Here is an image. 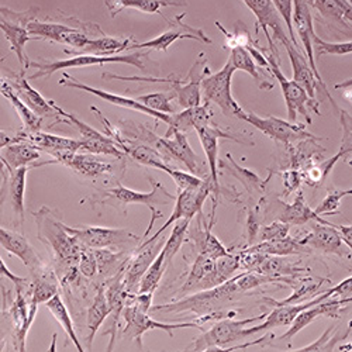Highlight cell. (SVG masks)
Returning <instances> with one entry per match:
<instances>
[{
    "label": "cell",
    "mask_w": 352,
    "mask_h": 352,
    "mask_svg": "<svg viewBox=\"0 0 352 352\" xmlns=\"http://www.w3.org/2000/svg\"><path fill=\"white\" fill-rule=\"evenodd\" d=\"M33 217L37 224V237L50 248L58 267L72 271L78 265L83 247L68 232L60 214L43 206L33 213Z\"/></svg>",
    "instance_id": "6da1fadb"
},
{
    "label": "cell",
    "mask_w": 352,
    "mask_h": 352,
    "mask_svg": "<svg viewBox=\"0 0 352 352\" xmlns=\"http://www.w3.org/2000/svg\"><path fill=\"white\" fill-rule=\"evenodd\" d=\"M28 32L37 40H50L67 44L74 50H82L91 40L106 36L100 25L91 21H82L74 16L63 13L47 20H33L28 24Z\"/></svg>",
    "instance_id": "7a4b0ae2"
},
{
    "label": "cell",
    "mask_w": 352,
    "mask_h": 352,
    "mask_svg": "<svg viewBox=\"0 0 352 352\" xmlns=\"http://www.w3.org/2000/svg\"><path fill=\"white\" fill-rule=\"evenodd\" d=\"M224 316L220 314H208L199 317L196 321L189 322H161L148 316V313L141 310L133 303L126 305L123 310V318L126 321V326L123 329V336L129 340H133L138 344V348H142V336L146 331L151 330H162L165 331L170 338L173 337V331L179 329H197L203 330L201 322H208L214 318H221Z\"/></svg>",
    "instance_id": "3957f363"
},
{
    "label": "cell",
    "mask_w": 352,
    "mask_h": 352,
    "mask_svg": "<svg viewBox=\"0 0 352 352\" xmlns=\"http://www.w3.org/2000/svg\"><path fill=\"white\" fill-rule=\"evenodd\" d=\"M145 52H133V54H119V55H92V54H80L74 55L68 60L54 61V63H32L30 67H34L37 71L30 76V79L50 78L52 74L67 69V68H86V67H102L106 64H129L142 72H145V65L142 64V56Z\"/></svg>",
    "instance_id": "277c9868"
},
{
    "label": "cell",
    "mask_w": 352,
    "mask_h": 352,
    "mask_svg": "<svg viewBox=\"0 0 352 352\" xmlns=\"http://www.w3.org/2000/svg\"><path fill=\"white\" fill-rule=\"evenodd\" d=\"M267 314H261L244 320H234L232 317L221 318L216 324L204 331L197 340L193 341V351H224L227 346H231L241 340H247L248 326L252 322L265 320Z\"/></svg>",
    "instance_id": "5b68a950"
},
{
    "label": "cell",
    "mask_w": 352,
    "mask_h": 352,
    "mask_svg": "<svg viewBox=\"0 0 352 352\" xmlns=\"http://www.w3.org/2000/svg\"><path fill=\"white\" fill-rule=\"evenodd\" d=\"M236 72L231 60L224 64V67L216 72L209 74L201 80V96L206 103H214L220 107L221 113L227 117H236V119L243 120L245 111L232 98L231 94V82L232 75Z\"/></svg>",
    "instance_id": "8992f818"
},
{
    "label": "cell",
    "mask_w": 352,
    "mask_h": 352,
    "mask_svg": "<svg viewBox=\"0 0 352 352\" xmlns=\"http://www.w3.org/2000/svg\"><path fill=\"white\" fill-rule=\"evenodd\" d=\"M38 12V8H32L25 12H14L3 6L0 9V28L12 51L16 54L23 71H27L32 64L25 54V44L33 38L28 32V24L37 19Z\"/></svg>",
    "instance_id": "52a82bcc"
},
{
    "label": "cell",
    "mask_w": 352,
    "mask_h": 352,
    "mask_svg": "<svg viewBox=\"0 0 352 352\" xmlns=\"http://www.w3.org/2000/svg\"><path fill=\"white\" fill-rule=\"evenodd\" d=\"M265 52V50H263ZM267 60L270 63V68L268 71L274 75V78L278 80L279 86H280V91L287 107V119L289 122L296 123L298 119V114H302L307 124H311V117L309 114V106L311 107V110L317 114H320L318 110V103L313 102L310 99V96L307 95V92L303 89V87L295 82L293 79H287L280 67H279V55L275 54L274 51H271L270 54H265Z\"/></svg>",
    "instance_id": "ba28073f"
},
{
    "label": "cell",
    "mask_w": 352,
    "mask_h": 352,
    "mask_svg": "<svg viewBox=\"0 0 352 352\" xmlns=\"http://www.w3.org/2000/svg\"><path fill=\"white\" fill-rule=\"evenodd\" d=\"M148 179L153 185V190L148 193L137 192L119 184L111 189L100 192L95 197H91V200L95 204H111V201H116L114 204H122V206H129V204H144V206L150 209L151 213H157L158 210L155 209V204H169L175 201L176 197L170 192H168L161 182H157L151 176H148Z\"/></svg>",
    "instance_id": "9c48e42d"
},
{
    "label": "cell",
    "mask_w": 352,
    "mask_h": 352,
    "mask_svg": "<svg viewBox=\"0 0 352 352\" xmlns=\"http://www.w3.org/2000/svg\"><path fill=\"white\" fill-rule=\"evenodd\" d=\"M68 232L76 239V241L85 247L92 250H126L134 244L140 245L142 237H137L135 234L123 230V228H107L96 226H82V227H69L67 226Z\"/></svg>",
    "instance_id": "30bf717a"
},
{
    "label": "cell",
    "mask_w": 352,
    "mask_h": 352,
    "mask_svg": "<svg viewBox=\"0 0 352 352\" xmlns=\"http://www.w3.org/2000/svg\"><path fill=\"white\" fill-rule=\"evenodd\" d=\"M197 133V137L200 140V144L203 146V151L206 154V160L209 164V169H210V179L213 182V188L214 192L212 195V201H213V208L212 212H216V208L219 204V199L223 193V188L220 186L219 182V140L224 138V140H230L237 144H243V145H254V142L251 140H247V135H240V134H231L227 133L224 130H221L219 126L210 123L203 127H199L197 130H195Z\"/></svg>",
    "instance_id": "8fae6325"
},
{
    "label": "cell",
    "mask_w": 352,
    "mask_h": 352,
    "mask_svg": "<svg viewBox=\"0 0 352 352\" xmlns=\"http://www.w3.org/2000/svg\"><path fill=\"white\" fill-rule=\"evenodd\" d=\"M243 120L268 135L271 140L283 142L287 146L306 140H321L309 133L305 124L286 122L283 119H278V117H259L252 111H245Z\"/></svg>",
    "instance_id": "7c38bea8"
},
{
    "label": "cell",
    "mask_w": 352,
    "mask_h": 352,
    "mask_svg": "<svg viewBox=\"0 0 352 352\" xmlns=\"http://www.w3.org/2000/svg\"><path fill=\"white\" fill-rule=\"evenodd\" d=\"M214 192L213 182L210 179V176L208 179H204L200 186L190 188V189H184L178 192V197L175 200V209L169 219L164 223V226L154 234L153 237L145 239L144 241H154L160 240L161 234L170 227V224H175L181 219H193L196 214H203V204L206 203V199L210 197Z\"/></svg>",
    "instance_id": "4fadbf2b"
},
{
    "label": "cell",
    "mask_w": 352,
    "mask_h": 352,
    "mask_svg": "<svg viewBox=\"0 0 352 352\" xmlns=\"http://www.w3.org/2000/svg\"><path fill=\"white\" fill-rule=\"evenodd\" d=\"M186 16V12H184L182 14H178L176 17H173L172 20H166L168 21V28L161 33L158 37L145 41V43H137V44H131L127 51L131 50H142V48H148V50H157V51H168V48L176 41V40H182V38H188V40H195L203 44H213V40L209 38L206 34H204L203 30L200 28H195L189 24H186L184 21Z\"/></svg>",
    "instance_id": "5bb4252c"
},
{
    "label": "cell",
    "mask_w": 352,
    "mask_h": 352,
    "mask_svg": "<svg viewBox=\"0 0 352 352\" xmlns=\"http://www.w3.org/2000/svg\"><path fill=\"white\" fill-rule=\"evenodd\" d=\"M60 85L71 87V89H78V91H82V92H86V94H91V95H94L96 98L103 99L104 102H107L110 104L119 106V107H123V109L135 110L138 113L151 116V117H154L155 120L162 122V123H165L168 126L172 122V114H165V113L155 111V110L150 109L148 106H145L144 103H141L138 99H130L127 96H120V95H114V94H110V92H106V91H102V89H96V87H92L89 85H85V83L79 82L78 79H75L74 76H71L68 74L63 75V79L60 80Z\"/></svg>",
    "instance_id": "9a60e30c"
},
{
    "label": "cell",
    "mask_w": 352,
    "mask_h": 352,
    "mask_svg": "<svg viewBox=\"0 0 352 352\" xmlns=\"http://www.w3.org/2000/svg\"><path fill=\"white\" fill-rule=\"evenodd\" d=\"M282 44H283V47H285L286 51H287L289 60H290V64H292L293 80L298 82V83L303 87V89L307 92V95L310 96V99H311L313 102H317L316 95H317L318 91H321L322 94H324V95L330 99L333 107L340 113L341 110L337 107V104H336L334 99L331 98V95L329 94V91H326L324 87H322V86L320 85V82H318L316 74L313 72V69H311V67H310V64H309V61H307V58H306L305 52H302L295 44L292 43L290 37L285 38V40L282 41ZM317 103H318V102H317Z\"/></svg>",
    "instance_id": "2e32d148"
},
{
    "label": "cell",
    "mask_w": 352,
    "mask_h": 352,
    "mask_svg": "<svg viewBox=\"0 0 352 352\" xmlns=\"http://www.w3.org/2000/svg\"><path fill=\"white\" fill-rule=\"evenodd\" d=\"M160 247L161 243L158 240L142 241L134 248L133 254H130L123 270V282L129 293L138 292L144 274L150 268L157 255L161 252Z\"/></svg>",
    "instance_id": "e0dca14e"
},
{
    "label": "cell",
    "mask_w": 352,
    "mask_h": 352,
    "mask_svg": "<svg viewBox=\"0 0 352 352\" xmlns=\"http://www.w3.org/2000/svg\"><path fill=\"white\" fill-rule=\"evenodd\" d=\"M151 145L155 146L157 150H160L164 154L166 161L176 160V161L182 162L189 172H192L195 175L199 173V170H200L197 166L199 157L192 150V146H190L185 133H182L179 130L166 131V134L164 137L155 135Z\"/></svg>",
    "instance_id": "ac0fdd59"
},
{
    "label": "cell",
    "mask_w": 352,
    "mask_h": 352,
    "mask_svg": "<svg viewBox=\"0 0 352 352\" xmlns=\"http://www.w3.org/2000/svg\"><path fill=\"white\" fill-rule=\"evenodd\" d=\"M243 2L256 17V32L259 28H262L263 34H265L270 43V50L279 55L278 48L274 45V40L270 34V28L274 32V38L279 40L280 43L289 36H286L285 33V27H283L285 21L280 17L279 12L276 10L272 0H243Z\"/></svg>",
    "instance_id": "d6986e66"
},
{
    "label": "cell",
    "mask_w": 352,
    "mask_h": 352,
    "mask_svg": "<svg viewBox=\"0 0 352 352\" xmlns=\"http://www.w3.org/2000/svg\"><path fill=\"white\" fill-rule=\"evenodd\" d=\"M293 25L296 27L298 36L303 45V52L307 58V61L316 74L320 85L327 91V86L322 80L317 65H316V56H314V28H313V17L310 12V6L306 0H293Z\"/></svg>",
    "instance_id": "ffe728a7"
},
{
    "label": "cell",
    "mask_w": 352,
    "mask_h": 352,
    "mask_svg": "<svg viewBox=\"0 0 352 352\" xmlns=\"http://www.w3.org/2000/svg\"><path fill=\"white\" fill-rule=\"evenodd\" d=\"M333 296V290L329 289L326 292H322L321 295L316 296L311 300H307L305 303H299V305H285V306H275V309L267 314L265 321L262 322L259 326L255 327H248V334L250 337L258 334V333H263L271 329H276V327H289L293 320H295L303 310L313 307L321 302H324L326 299H330Z\"/></svg>",
    "instance_id": "44dd1931"
},
{
    "label": "cell",
    "mask_w": 352,
    "mask_h": 352,
    "mask_svg": "<svg viewBox=\"0 0 352 352\" xmlns=\"http://www.w3.org/2000/svg\"><path fill=\"white\" fill-rule=\"evenodd\" d=\"M126 265V263H124ZM124 265L120 268L119 272H116V275L113 276V279H110L107 282V285L104 286L106 290V298L109 302V307H110V326L109 330L104 331V334H110V342L107 345V351H113L114 342H116V334H117V329H119L120 324V317H123V310L127 305L130 293L126 290L124 282H123V270Z\"/></svg>",
    "instance_id": "7402d4cb"
},
{
    "label": "cell",
    "mask_w": 352,
    "mask_h": 352,
    "mask_svg": "<svg viewBox=\"0 0 352 352\" xmlns=\"http://www.w3.org/2000/svg\"><path fill=\"white\" fill-rule=\"evenodd\" d=\"M349 303H352V296L338 298V299H334V296H331L330 300L326 299L324 302H321L313 307L303 310L295 320H293V322L289 326V330L283 336H280L279 340L293 338L303 329H306L309 324H311V322L318 317L340 318V310Z\"/></svg>",
    "instance_id": "603a6c76"
},
{
    "label": "cell",
    "mask_w": 352,
    "mask_h": 352,
    "mask_svg": "<svg viewBox=\"0 0 352 352\" xmlns=\"http://www.w3.org/2000/svg\"><path fill=\"white\" fill-rule=\"evenodd\" d=\"M302 244L307 245L310 250H317L326 254L345 255V247L341 237V232L334 223L322 224L314 221L310 234L300 240Z\"/></svg>",
    "instance_id": "cb8c5ba5"
},
{
    "label": "cell",
    "mask_w": 352,
    "mask_h": 352,
    "mask_svg": "<svg viewBox=\"0 0 352 352\" xmlns=\"http://www.w3.org/2000/svg\"><path fill=\"white\" fill-rule=\"evenodd\" d=\"M25 71L21 69L20 74H10L9 78H5L12 86L14 92L19 95V98L27 104L30 106L38 116L41 117H55L56 119V110L52 106L51 100H47L38 91L28 82V79L24 76Z\"/></svg>",
    "instance_id": "d4e9b609"
},
{
    "label": "cell",
    "mask_w": 352,
    "mask_h": 352,
    "mask_svg": "<svg viewBox=\"0 0 352 352\" xmlns=\"http://www.w3.org/2000/svg\"><path fill=\"white\" fill-rule=\"evenodd\" d=\"M0 245L5 251L16 255L30 271L43 263L32 244L28 243L23 234L2 227V230H0Z\"/></svg>",
    "instance_id": "484cf974"
},
{
    "label": "cell",
    "mask_w": 352,
    "mask_h": 352,
    "mask_svg": "<svg viewBox=\"0 0 352 352\" xmlns=\"http://www.w3.org/2000/svg\"><path fill=\"white\" fill-rule=\"evenodd\" d=\"M111 17H116L124 9H135L148 14H161L162 8H184L188 0H104Z\"/></svg>",
    "instance_id": "4316f807"
},
{
    "label": "cell",
    "mask_w": 352,
    "mask_h": 352,
    "mask_svg": "<svg viewBox=\"0 0 352 352\" xmlns=\"http://www.w3.org/2000/svg\"><path fill=\"white\" fill-rule=\"evenodd\" d=\"M278 220L287 223L289 226H305L310 221L330 224L329 220L322 219L320 214H317L307 206V203L305 200V193L302 190L298 192L293 203H282V209L278 213Z\"/></svg>",
    "instance_id": "83f0119b"
},
{
    "label": "cell",
    "mask_w": 352,
    "mask_h": 352,
    "mask_svg": "<svg viewBox=\"0 0 352 352\" xmlns=\"http://www.w3.org/2000/svg\"><path fill=\"white\" fill-rule=\"evenodd\" d=\"M67 166L71 168L74 172L79 173L80 176L91 179H99L103 178V176H109L116 169L114 164L99 158V155L85 153L74 154L68 161Z\"/></svg>",
    "instance_id": "f1b7e54d"
},
{
    "label": "cell",
    "mask_w": 352,
    "mask_h": 352,
    "mask_svg": "<svg viewBox=\"0 0 352 352\" xmlns=\"http://www.w3.org/2000/svg\"><path fill=\"white\" fill-rule=\"evenodd\" d=\"M212 123V110L210 104L204 102V104H199L195 107L184 109L181 113L172 114V122L168 126V131L179 130L186 133L189 130H197Z\"/></svg>",
    "instance_id": "f546056e"
},
{
    "label": "cell",
    "mask_w": 352,
    "mask_h": 352,
    "mask_svg": "<svg viewBox=\"0 0 352 352\" xmlns=\"http://www.w3.org/2000/svg\"><path fill=\"white\" fill-rule=\"evenodd\" d=\"M41 158L40 150L28 142H13L2 146V165L9 169H17L21 166L38 168V161Z\"/></svg>",
    "instance_id": "4dcf8cb0"
},
{
    "label": "cell",
    "mask_w": 352,
    "mask_h": 352,
    "mask_svg": "<svg viewBox=\"0 0 352 352\" xmlns=\"http://www.w3.org/2000/svg\"><path fill=\"white\" fill-rule=\"evenodd\" d=\"M216 212L210 213V221L204 223L203 226L199 223V227L192 232V241L197 248L199 254H204L213 259H219L221 256L228 255V250L221 244V241L212 232L214 224Z\"/></svg>",
    "instance_id": "1f68e13d"
},
{
    "label": "cell",
    "mask_w": 352,
    "mask_h": 352,
    "mask_svg": "<svg viewBox=\"0 0 352 352\" xmlns=\"http://www.w3.org/2000/svg\"><path fill=\"white\" fill-rule=\"evenodd\" d=\"M133 44V37L127 38H120V37H110V36H103L95 40H91L87 43L82 50H74V48H67L64 52L67 55H80V54H92V55H119L123 51H127V48Z\"/></svg>",
    "instance_id": "d6a6232c"
},
{
    "label": "cell",
    "mask_w": 352,
    "mask_h": 352,
    "mask_svg": "<svg viewBox=\"0 0 352 352\" xmlns=\"http://www.w3.org/2000/svg\"><path fill=\"white\" fill-rule=\"evenodd\" d=\"M3 166V165H2ZM5 172L8 175L9 181V197L12 203V209L19 220V224L21 226L24 223V193H25V181H27V173L33 166H21L17 169H9L6 166Z\"/></svg>",
    "instance_id": "836d02e7"
},
{
    "label": "cell",
    "mask_w": 352,
    "mask_h": 352,
    "mask_svg": "<svg viewBox=\"0 0 352 352\" xmlns=\"http://www.w3.org/2000/svg\"><path fill=\"white\" fill-rule=\"evenodd\" d=\"M0 94H2L3 98H6L10 104L13 106L14 111L20 117V120L24 126V130L27 131H40L41 130V123H43V117L38 116L30 106H27L19 95L14 92L13 86L6 80L2 79V85H0Z\"/></svg>",
    "instance_id": "e575fe53"
},
{
    "label": "cell",
    "mask_w": 352,
    "mask_h": 352,
    "mask_svg": "<svg viewBox=\"0 0 352 352\" xmlns=\"http://www.w3.org/2000/svg\"><path fill=\"white\" fill-rule=\"evenodd\" d=\"M231 50V55H230V60L236 68V71H244L247 74H250L255 83L258 85L259 89L262 91H271L274 87V83L270 82L265 76L262 75L261 72V65L254 60V56L251 55V52L248 51L247 47H232Z\"/></svg>",
    "instance_id": "d590c367"
},
{
    "label": "cell",
    "mask_w": 352,
    "mask_h": 352,
    "mask_svg": "<svg viewBox=\"0 0 352 352\" xmlns=\"http://www.w3.org/2000/svg\"><path fill=\"white\" fill-rule=\"evenodd\" d=\"M322 17L352 28V5L348 0H306Z\"/></svg>",
    "instance_id": "8d00e7d4"
},
{
    "label": "cell",
    "mask_w": 352,
    "mask_h": 352,
    "mask_svg": "<svg viewBox=\"0 0 352 352\" xmlns=\"http://www.w3.org/2000/svg\"><path fill=\"white\" fill-rule=\"evenodd\" d=\"M309 270L302 268L299 262H292L287 256H278V255H268L261 263L258 268V274L268 275L280 282L282 278L290 276H303Z\"/></svg>",
    "instance_id": "74e56055"
},
{
    "label": "cell",
    "mask_w": 352,
    "mask_h": 352,
    "mask_svg": "<svg viewBox=\"0 0 352 352\" xmlns=\"http://www.w3.org/2000/svg\"><path fill=\"white\" fill-rule=\"evenodd\" d=\"M110 316V307L106 298L104 286H100L96 292V296L91 303L86 313V327H87V348L91 349L92 341L104 322L106 317Z\"/></svg>",
    "instance_id": "f35d334b"
},
{
    "label": "cell",
    "mask_w": 352,
    "mask_h": 352,
    "mask_svg": "<svg viewBox=\"0 0 352 352\" xmlns=\"http://www.w3.org/2000/svg\"><path fill=\"white\" fill-rule=\"evenodd\" d=\"M252 251H258L265 255H278V256H290L298 254H309L311 250L302 244L300 240H295L292 237H285L280 240H272V241H263L256 245L248 247Z\"/></svg>",
    "instance_id": "ab89813d"
},
{
    "label": "cell",
    "mask_w": 352,
    "mask_h": 352,
    "mask_svg": "<svg viewBox=\"0 0 352 352\" xmlns=\"http://www.w3.org/2000/svg\"><path fill=\"white\" fill-rule=\"evenodd\" d=\"M44 306L48 309V311L56 320L58 324H60L63 327V330L67 333V336L71 340V342L76 346V351H79V352L86 351V349H83L79 338L76 337L71 314H69L65 303L63 302L61 296L60 295H55L52 299H50L47 303H44Z\"/></svg>",
    "instance_id": "60d3db41"
},
{
    "label": "cell",
    "mask_w": 352,
    "mask_h": 352,
    "mask_svg": "<svg viewBox=\"0 0 352 352\" xmlns=\"http://www.w3.org/2000/svg\"><path fill=\"white\" fill-rule=\"evenodd\" d=\"M219 169H223L224 173H228V175L234 176L236 179H239L250 193L256 189L263 188V184H265V182H262L259 176L256 173H254L252 170L241 168L236 161H234V158L230 153L226 154L224 160L219 161Z\"/></svg>",
    "instance_id": "b9f144b4"
},
{
    "label": "cell",
    "mask_w": 352,
    "mask_h": 352,
    "mask_svg": "<svg viewBox=\"0 0 352 352\" xmlns=\"http://www.w3.org/2000/svg\"><path fill=\"white\" fill-rule=\"evenodd\" d=\"M324 283L321 279H303L300 278L299 286H293V293L283 300H272V299H265V302L271 303L274 307L275 306H285V305H299L305 303L307 300H311L313 298L318 296V289L320 286Z\"/></svg>",
    "instance_id": "7bdbcfd3"
},
{
    "label": "cell",
    "mask_w": 352,
    "mask_h": 352,
    "mask_svg": "<svg viewBox=\"0 0 352 352\" xmlns=\"http://www.w3.org/2000/svg\"><path fill=\"white\" fill-rule=\"evenodd\" d=\"M216 267V259L204 255V254H199L193 262V265L189 271L188 279L185 282V285L182 286L181 292L182 293H189V292H195L196 286L206 278L208 275H210L213 272Z\"/></svg>",
    "instance_id": "ee69618b"
},
{
    "label": "cell",
    "mask_w": 352,
    "mask_h": 352,
    "mask_svg": "<svg viewBox=\"0 0 352 352\" xmlns=\"http://www.w3.org/2000/svg\"><path fill=\"white\" fill-rule=\"evenodd\" d=\"M168 268L169 267L165 261V251L162 248L161 252L154 259V262L150 265V268L146 270V272L144 274L137 293H155V290L160 286V282Z\"/></svg>",
    "instance_id": "f6af8a7d"
},
{
    "label": "cell",
    "mask_w": 352,
    "mask_h": 352,
    "mask_svg": "<svg viewBox=\"0 0 352 352\" xmlns=\"http://www.w3.org/2000/svg\"><path fill=\"white\" fill-rule=\"evenodd\" d=\"M190 221H192V219H189V217L176 221L172 228L169 239L165 241L162 248L165 251V261L168 263V267L172 263V259L175 258V255L178 254L179 250L182 248V244L185 243V239L188 236Z\"/></svg>",
    "instance_id": "bcb514c9"
},
{
    "label": "cell",
    "mask_w": 352,
    "mask_h": 352,
    "mask_svg": "<svg viewBox=\"0 0 352 352\" xmlns=\"http://www.w3.org/2000/svg\"><path fill=\"white\" fill-rule=\"evenodd\" d=\"M141 103H144L145 106H148L150 109L160 111V113H165V114H175V109L170 103L172 99H175L173 92L165 94V92H155V94H148V95H142L137 98Z\"/></svg>",
    "instance_id": "7dc6e473"
},
{
    "label": "cell",
    "mask_w": 352,
    "mask_h": 352,
    "mask_svg": "<svg viewBox=\"0 0 352 352\" xmlns=\"http://www.w3.org/2000/svg\"><path fill=\"white\" fill-rule=\"evenodd\" d=\"M346 196H352V189L345 190H331L329 195L322 199V201L318 204V208L314 210L320 216H334L338 214V208L341 204V200Z\"/></svg>",
    "instance_id": "c3c4849f"
},
{
    "label": "cell",
    "mask_w": 352,
    "mask_h": 352,
    "mask_svg": "<svg viewBox=\"0 0 352 352\" xmlns=\"http://www.w3.org/2000/svg\"><path fill=\"white\" fill-rule=\"evenodd\" d=\"M352 330V321L349 322V327L348 330L342 334V336H336V337H331L333 331H334V326L330 327L329 330L324 331V334H322L317 341H314L313 344L310 345H306L303 348H298L296 351H333L334 346H336V342L340 341V340H344L348 337V334L351 333Z\"/></svg>",
    "instance_id": "681fc988"
},
{
    "label": "cell",
    "mask_w": 352,
    "mask_h": 352,
    "mask_svg": "<svg viewBox=\"0 0 352 352\" xmlns=\"http://www.w3.org/2000/svg\"><path fill=\"white\" fill-rule=\"evenodd\" d=\"M290 227L287 223H283L280 220H276L271 224H267V226H261L259 227V231H258V236H256V240L259 243H263V241H272V240H280V239H285L289 236V231H290Z\"/></svg>",
    "instance_id": "f907efd6"
},
{
    "label": "cell",
    "mask_w": 352,
    "mask_h": 352,
    "mask_svg": "<svg viewBox=\"0 0 352 352\" xmlns=\"http://www.w3.org/2000/svg\"><path fill=\"white\" fill-rule=\"evenodd\" d=\"M276 10L279 12L280 17L283 19L285 21V25L287 28V34L292 40V43L295 44L300 51H302V47L299 45L298 43V38H296V32H295V25H293V0H272ZM303 52V51H302Z\"/></svg>",
    "instance_id": "816d5d0a"
},
{
    "label": "cell",
    "mask_w": 352,
    "mask_h": 352,
    "mask_svg": "<svg viewBox=\"0 0 352 352\" xmlns=\"http://www.w3.org/2000/svg\"><path fill=\"white\" fill-rule=\"evenodd\" d=\"M165 173H168L170 176V178L173 179V182L176 184V186H178L179 190L200 186L203 184V181H204V179L197 178V176L195 173H192V172H184V170L172 169V168H169Z\"/></svg>",
    "instance_id": "f5cc1de1"
},
{
    "label": "cell",
    "mask_w": 352,
    "mask_h": 352,
    "mask_svg": "<svg viewBox=\"0 0 352 352\" xmlns=\"http://www.w3.org/2000/svg\"><path fill=\"white\" fill-rule=\"evenodd\" d=\"M78 268H79V274L83 275L85 278H94L99 272L98 259L94 250L83 247L79 262H78Z\"/></svg>",
    "instance_id": "db71d44e"
},
{
    "label": "cell",
    "mask_w": 352,
    "mask_h": 352,
    "mask_svg": "<svg viewBox=\"0 0 352 352\" xmlns=\"http://www.w3.org/2000/svg\"><path fill=\"white\" fill-rule=\"evenodd\" d=\"M314 45L318 48V55L330 54V55H348L352 54V41L345 43H327L320 37L314 36Z\"/></svg>",
    "instance_id": "11a10c76"
},
{
    "label": "cell",
    "mask_w": 352,
    "mask_h": 352,
    "mask_svg": "<svg viewBox=\"0 0 352 352\" xmlns=\"http://www.w3.org/2000/svg\"><path fill=\"white\" fill-rule=\"evenodd\" d=\"M256 212H258V209L248 212V219H247V226H245V240L250 247L254 245L256 236H258L259 227H261L259 220L256 217Z\"/></svg>",
    "instance_id": "9f6ffc18"
},
{
    "label": "cell",
    "mask_w": 352,
    "mask_h": 352,
    "mask_svg": "<svg viewBox=\"0 0 352 352\" xmlns=\"http://www.w3.org/2000/svg\"><path fill=\"white\" fill-rule=\"evenodd\" d=\"M333 290V296L338 298H349L352 296V275L342 282H340L337 286L331 287Z\"/></svg>",
    "instance_id": "6f0895ef"
},
{
    "label": "cell",
    "mask_w": 352,
    "mask_h": 352,
    "mask_svg": "<svg viewBox=\"0 0 352 352\" xmlns=\"http://www.w3.org/2000/svg\"><path fill=\"white\" fill-rule=\"evenodd\" d=\"M0 274H2V276L9 278V279L14 283V286H25V285L30 283V282H28V279L12 274V272L9 271V268L6 267V263L3 262V259H2V262H0Z\"/></svg>",
    "instance_id": "680465c9"
},
{
    "label": "cell",
    "mask_w": 352,
    "mask_h": 352,
    "mask_svg": "<svg viewBox=\"0 0 352 352\" xmlns=\"http://www.w3.org/2000/svg\"><path fill=\"white\" fill-rule=\"evenodd\" d=\"M336 226H337V228L341 232V237H342L344 244L346 245L348 250L352 251V224L351 226H338V224H336Z\"/></svg>",
    "instance_id": "91938a15"
},
{
    "label": "cell",
    "mask_w": 352,
    "mask_h": 352,
    "mask_svg": "<svg viewBox=\"0 0 352 352\" xmlns=\"http://www.w3.org/2000/svg\"><path fill=\"white\" fill-rule=\"evenodd\" d=\"M349 87H352V79H346L336 85V89H349Z\"/></svg>",
    "instance_id": "94428289"
},
{
    "label": "cell",
    "mask_w": 352,
    "mask_h": 352,
    "mask_svg": "<svg viewBox=\"0 0 352 352\" xmlns=\"http://www.w3.org/2000/svg\"><path fill=\"white\" fill-rule=\"evenodd\" d=\"M340 351H352V342L348 344V345H341Z\"/></svg>",
    "instance_id": "6125c7cd"
},
{
    "label": "cell",
    "mask_w": 352,
    "mask_h": 352,
    "mask_svg": "<svg viewBox=\"0 0 352 352\" xmlns=\"http://www.w3.org/2000/svg\"><path fill=\"white\" fill-rule=\"evenodd\" d=\"M55 337H56V336H54V341H52V345H51V349H50V351H55Z\"/></svg>",
    "instance_id": "be15d7a7"
},
{
    "label": "cell",
    "mask_w": 352,
    "mask_h": 352,
    "mask_svg": "<svg viewBox=\"0 0 352 352\" xmlns=\"http://www.w3.org/2000/svg\"><path fill=\"white\" fill-rule=\"evenodd\" d=\"M348 2H349V3H351V5H352V0H348Z\"/></svg>",
    "instance_id": "e7e4bbea"
}]
</instances>
